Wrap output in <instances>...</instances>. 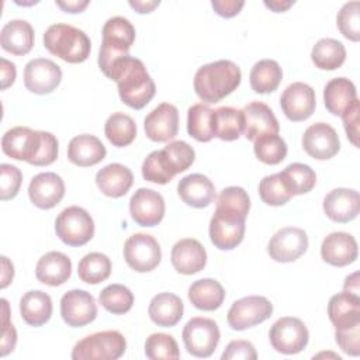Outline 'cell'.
<instances>
[{
  "label": "cell",
  "mask_w": 360,
  "mask_h": 360,
  "mask_svg": "<svg viewBox=\"0 0 360 360\" xmlns=\"http://www.w3.org/2000/svg\"><path fill=\"white\" fill-rule=\"evenodd\" d=\"M187 352L194 357H210L219 343V328L214 319L195 316L191 318L181 332Z\"/></svg>",
  "instance_id": "cell-8"
},
{
  "label": "cell",
  "mask_w": 360,
  "mask_h": 360,
  "mask_svg": "<svg viewBox=\"0 0 360 360\" xmlns=\"http://www.w3.org/2000/svg\"><path fill=\"white\" fill-rule=\"evenodd\" d=\"M259 195L263 202L271 207L284 205L292 197L280 173L264 176L259 183Z\"/></svg>",
  "instance_id": "cell-45"
},
{
  "label": "cell",
  "mask_w": 360,
  "mask_h": 360,
  "mask_svg": "<svg viewBox=\"0 0 360 360\" xmlns=\"http://www.w3.org/2000/svg\"><path fill=\"white\" fill-rule=\"evenodd\" d=\"M245 229L246 217L215 208L210 221V239L215 248L221 250H232L243 240Z\"/></svg>",
  "instance_id": "cell-10"
},
{
  "label": "cell",
  "mask_w": 360,
  "mask_h": 360,
  "mask_svg": "<svg viewBox=\"0 0 360 360\" xmlns=\"http://www.w3.org/2000/svg\"><path fill=\"white\" fill-rule=\"evenodd\" d=\"M1 63V89L6 90L7 87H10L17 76V70H15V65L10 60H7L6 58L0 59Z\"/></svg>",
  "instance_id": "cell-56"
},
{
  "label": "cell",
  "mask_w": 360,
  "mask_h": 360,
  "mask_svg": "<svg viewBox=\"0 0 360 360\" xmlns=\"http://www.w3.org/2000/svg\"><path fill=\"white\" fill-rule=\"evenodd\" d=\"M304 150L316 160L333 158L340 149L339 135L335 128L326 122L309 125L302 135Z\"/></svg>",
  "instance_id": "cell-17"
},
{
  "label": "cell",
  "mask_w": 360,
  "mask_h": 360,
  "mask_svg": "<svg viewBox=\"0 0 360 360\" xmlns=\"http://www.w3.org/2000/svg\"><path fill=\"white\" fill-rule=\"evenodd\" d=\"M34 28L25 20H11L0 31V44L6 52L27 55L34 46Z\"/></svg>",
  "instance_id": "cell-30"
},
{
  "label": "cell",
  "mask_w": 360,
  "mask_h": 360,
  "mask_svg": "<svg viewBox=\"0 0 360 360\" xmlns=\"http://www.w3.org/2000/svg\"><path fill=\"white\" fill-rule=\"evenodd\" d=\"M145 354L150 360L179 359L180 352L177 342L167 333H152L145 342Z\"/></svg>",
  "instance_id": "cell-46"
},
{
  "label": "cell",
  "mask_w": 360,
  "mask_h": 360,
  "mask_svg": "<svg viewBox=\"0 0 360 360\" xmlns=\"http://www.w3.org/2000/svg\"><path fill=\"white\" fill-rule=\"evenodd\" d=\"M280 105L290 121H305L314 114L316 107L315 90L307 83L294 82L283 91Z\"/></svg>",
  "instance_id": "cell-14"
},
{
  "label": "cell",
  "mask_w": 360,
  "mask_h": 360,
  "mask_svg": "<svg viewBox=\"0 0 360 360\" xmlns=\"http://www.w3.org/2000/svg\"><path fill=\"white\" fill-rule=\"evenodd\" d=\"M170 262L177 273L191 276L201 271L205 267L207 252L197 239H180L172 248Z\"/></svg>",
  "instance_id": "cell-22"
},
{
  "label": "cell",
  "mask_w": 360,
  "mask_h": 360,
  "mask_svg": "<svg viewBox=\"0 0 360 360\" xmlns=\"http://www.w3.org/2000/svg\"><path fill=\"white\" fill-rule=\"evenodd\" d=\"M323 211L335 222L346 224L353 221L360 211L359 191L345 187L329 191L323 198Z\"/></svg>",
  "instance_id": "cell-23"
},
{
  "label": "cell",
  "mask_w": 360,
  "mask_h": 360,
  "mask_svg": "<svg viewBox=\"0 0 360 360\" xmlns=\"http://www.w3.org/2000/svg\"><path fill=\"white\" fill-rule=\"evenodd\" d=\"M1 269H3V271H1V284H0V287L6 288L14 277L13 263L6 256H1Z\"/></svg>",
  "instance_id": "cell-58"
},
{
  "label": "cell",
  "mask_w": 360,
  "mask_h": 360,
  "mask_svg": "<svg viewBox=\"0 0 360 360\" xmlns=\"http://www.w3.org/2000/svg\"><path fill=\"white\" fill-rule=\"evenodd\" d=\"M124 259L132 270L148 273L159 266L162 250L152 235L134 233L124 243Z\"/></svg>",
  "instance_id": "cell-12"
},
{
  "label": "cell",
  "mask_w": 360,
  "mask_h": 360,
  "mask_svg": "<svg viewBox=\"0 0 360 360\" xmlns=\"http://www.w3.org/2000/svg\"><path fill=\"white\" fill-rule=\"evenodd\" d=\"M129 212L138 225L152 228L165 217V200L158 191L141 187L129 200Z\"/></svg>",
  "instance_id": "cell-18"
},
{
  "label": "cell",
  "mask_w": 360,
  "mask_h": 360,
  "mask_svg": "<svg viewBox=\"0 0 360 360\" xmlns=\"http://www.w3.org/2000/svg\"><path fill=\"white\" fill-rule=\"evenodd\" d=\"M143 129L153 142L173 139L179 131V110L170 103L159 104L145 117Z\"/></svg>",
  "instance_id": "cell-19"
},
{
  "label": "cell",
  "mask_w": 360,
  "mask_h": 360,
  "mask_svg": "<svg viewBox=\"0 0 360 360\" xmlns=\"http://www.w3.org/2000/svg\"><path fill=\"white\" fill-rule=\"evenodd\" d=\"M212 112L208 104H194L187 111V132L198 142H210L212 135Z\"/></svg>",
  "instance_id": "cell-40"
},
{
  "label": "cell",
  "mask_w": 360,
  "mask_h": 360,
  "mask_svg": "<svg viewBox=\"0 0 360 360\" xmlns=\"http://www.w3.org/2000/svg\"><path fill=\"white\" fill-rule=\"evenodd\" d=\"M309 333L300 318L283 316L277 319L270 330L269 340L273 349L283 354H297L308 345Z\"/></svg>",
  "instance_id": "cell-9"
},
{
  "label": "cell",
  "mask_w": 360,
  "mask_h": 360,
  "mask_svg": "<svg viewBox=\"0 0 360 360\" xmlns=\"http://www.w3.org/2000/svg\"><path fill=\"white\" fill-rule=\"evenodd\" d=\"M1 150L11 159L34 166H48L56 160L59 149L53 134L34 131L28 127H14L3 135Z\"/></svg>",
  "instance_id": "cell-1"
},
{
  "label": "cell",
  "mask_w": 360,
  "mask_h": 360,
  "mask_svg": "<svg viewBox=\"0 0 360 360\" xmlns=\"http://www.w3.org/2000/svg\"><path fill=\"white\" fill-rule=\"evenodd\" d=\"M280 174L292 195L307 194L316 184L315 172L304 163H291L283 172H280Z\"/></svg>",
  "instance_id": "cell-42"
},
{
  "label": "cell",
  "mask_w": 360,
  "mask_h": 360,
  "mask_svg": "<svg viewBox=\"0 0 360 360\" xmlns=\"http://www.w3.org/2000/svg\"><path fill=\"white\" fill-rule=\"evenodd\" d=\"M343 291L346 292H350V294H354V295H359L360 297V281H359V271H354L352 273L350 276H347L345 278V283H343Z\"/></svg>",
  "instance_id": "cell-59"
},
{
  "label": "cell",
  "mask_w": 360,
  "mask_h": 360,
  "mask_svg": "<svg viewBox=\"0 0 360 360\" xmlns=\"http://www.w3.org/2000/svg\"><path fill=\"white\" fill-rule=\"evenodd\" d=\"M294 3H295L294 0H270V1L266 0L264 6L274 13H283V11H287Z\"/></svg>",
  "instance_id": "cell-61"
},
{
  "label": "cell",
  "mask_w": 360,
  "mask_h": 360,
  "mask_svg": "<svg viewBox=\"0 0 360 360\" xmlns=\"http://www.w3.org/2000/svg\"><path fill=\"white\" fill-rule=\"evenodd\" d=\"M245 129L243 111L233 107H219L212 112V135L221 141H235Z\"/></svg>",
  "instance_id": "cell-35"
},
{
  "label": "cell",
  "mask_w": 360,
  "mask_h": 360,
  "mask_svg": "<svg viewBox=\"0 0 360 360\" xmlns=\"http://www.w3.org/2000/svg\"><path fill=\"white\" fill-rule=\"evenodd\" d=\"M179 197L190 207L205 208L215 198L214 183L201 173L184 176L177 184Z\"/></svg>",
  "instance_id": "cell-25"
},
{
  "label": "cell",
  "mask_w": 360,
  "mask_h": 360,
  "mask_svg": "<svg viewBox=\"0 0 360 360\" xmlns=\"http://www.w3.org/2000/svg\"><path fill=\"white\" fill-rule=\"evenodd\" d=\"M22 173L17 166L1 163L0 165V198L3 201L14 198L21 187Z\"/></svg>",
  "instance_id": "cell-50"
},
{
  "label": "cell",
  "mask_w": 360,
  "mask_h": 360,
  "mask_svg": "<svg viewBox=\"0 0 360 360\" xmlns=\"http://www.w3.org/2000/svg\"><path fill=\"white\" fill-rule=\"evenodd\" d=\"M3 304V315H1V343H0V356L4 357L10 352L14 350L17 343V330L14 325L10 322L8 315V302L6 298L1 300Z\"/></svg>",
  "instance_id": "cell-52"
},
{
  "label": "cell",
  "mask_w": 360,
  "mask_h": 360,
  "mask_svg": "<svg viewBox=\"0 0 360 360\" xmlns=\"http://www.w3.org/2000/svg\"><path fill=\"white\" fill-rule=\"evenodd\" d=\"M356 98V86L346 77H335L323 89L325 107L333 115H342Z\"/></svg>",
  "instance_id": "cell-34"
},
{
  "label": "cell",
  "mask_w": 360,
  "mask_h": 360,
  "mask_svg": "<svg viewBox=\"0 0 360 360\" xmlns=\"http://www.w3.org/2000/svg\"><path fill=\"white\" fill-rule=\"evenodd\" d=\"M62 80V69L51 59L35 58L24 68V84L35 94L52 93Z\"/></svg>",
  "instance_id": "cell-16"
},
{
  "label": "cell",
  "mask_w": 360,
  "mask_h": 360,
  "mask_svg": "<svg viewBox=\"0 0 360 360\" xmlns=\"http://www.w3.org/2000/svg\"><path fill=\"white\" fill-rule=\"evenodd\" d=\"M55 232L65 245L83 246L94 235V221L84 208L70 205L56 217Z\"/></svg>",
  "instance_id": "cell-7"
},
{
  "label": "cell",
  "mask_w": 360,
  "mask_h": 360,
  "mask_svg": "<svg viewBox=\"0 0 360 360\" xmlns=\"http://www.w3.org/2000/svg\"><path fill=\"white\" fill-rule=\"evenodd\" d=\"M44 46L68 63L84 62L91 51L87 34L69 24H52L44 34Z\"/></svg>",
  "instance_id": "cell-4"
},
{
  "label": "cell",
  "mask_w": 360,
  "mask_h": 360,
  "mask_svg": "<svg viewBox=\"0 0 360 360\" xmlns=\"http://www.w3.org/2000/svg\"><path fill=\"white\" fill-rule=\"evenodd\" d=\"M134 183L132 172L121 163H110L96 174V184L100 191L111 198L125 195Z\"/></svg>",
  "instance_id": "cell-29"
},
{
  "label": "cell",
  "mask_w": 360,
  "mask_h": 360,
  "mask_svg": "<svg viewBox=\"0 0 360 360\" xmlns=\"http://www.w3.org/2000/svg\"><path fill=\"white\" fill-rule=\"evenodd\" d=\"M328 316L335 329H346L360 323V297L342 291L330 297Z\"/></svg>",
  "instance_id": "cell-26"
},
{
  "label": "cell",
  "mask_w": 360,
  "mask_h": 360,
  "mask_svg": "<svg viewBox=\"0 0 360 360\" xmlns=\"http://www.w3.org/2000/svg\"><path fill=\"white\" fill-rule=\"evenodd\" d=\"M335 339L346 354L354 357L360 354V323L346 329H336Z\"/></svg>",
  "instance_id": "cell-51"
},
{
  "label": "cell",
  "mask_w": 360,
  "mask_h": 360,
  "mask_svg": "<svg viewBox=\"0 0 360 360\" xmlns=\"http://www.w3.org/2000/svg\"><path fill=\"white\" fill-rule=\"evenodd\" d=\"M65 195V183L62 177L53 172L38 173L28 186V197L31 202L41 210H51L60 202Z\"/></svg>",
  "instance_id": "cell-20"
},
{
  "label": "cell",
  "mask_w": 360,
  "mask_h": 360,
  "mask_svg": "<svg viewBox=\"0 0 360 360\" xmlns=\"http://www.w3.org/2000/svg\"><path fill=\"white\" fill-rule=\"evenodd\" d=\"M60 315L72 328L89 325L97 316L96 300L86 290H70L60 298Z\"/></svg>",
  "instance_id": "cell-15"
},
{
  "label": "cell",
  "mask_w": 360,
  "mask_h": 360,
  "mask_svg": "<svg viewBox=\"0 0 360 360\" xmlns=\"http://www.w3.org/2000/svg\"><path fill=\"white\" fill-rule=\"evenodd\" d=\"M281 79L283 70L273 59H262L256 62L249 75L250 87L259 94H269L277 90Z\"/></svg>",
  "instance_id": "cell-36"
},
{
  "label": "cell",
  "mask_w": 360,
  "mask_h": 360,
  "mask_svg": "<svg viewBox=\"0 0 360 360\" xmlns=\"http://www.w3.org/2000/svg\"><path fill=\"white\" fill-rule=\"evenodd\" d=\"M336 24L345 38L357 42L360 39V3L349 1L343 4L338 13Z\"/></svg>",
  "instance_id": "cell-48"
},
{
  "label": "cell",
  "mask_w": 360,
  "mask_h": 360,
  "mask_svg": "<svg viewBox=\"0 0 360 360\" xmlns=\"http://www.w3.org/2000/svg\"><path fill=\"white\" fill-rule=\"evenodd\" d=\"M273 314V304L263 295H248L236 300L226 315L228 325L233 330H245L256 326Z\"/></svg>",
  "instance_id": "cell-11"
},
{
  "label": "cell",
  "mask_w": 360,
  "mask_h": 360,
  "mask_svg": "<svg viewBox=\"0 0 360 360\" xmlns=\"http://www.w3.org/2000/svg\"><path fill=\"white\" fill-rule=\"evenodd\" d=\"M162 160L167 172L174 177L177 173L186 172L195 159V152L184 141H173L160 150Z\"/></svg>",
  "instance_id": "cell-39"
},
{
  "label": "cell",
  "mask_w": 360,
  "mask_h": 360,
  "mask_svg": "<svg viewBox=\"0 0 360 360\" xmlns=\"http://www.w3.org/2000/svg\"><path fill=\"white\" fill-rule=\"evenodd\" d=\"M211 6L218 15H221L224 18H231L240 13L242 7L245 6V1H242V0H212Z\"/></svg>",
  "instance_id": "cell-55"
},
{
  "label": "cell",
  "mask_w": 360,
  "mask_h": 360,
  "mask_svg": "<svg viewBox=\"0 0 360 360\" xmlns=\"http://www.w3.org/2000/svg\"><path fill=\"white\" fill-rule=\"evenodd\" d=\"M245 129L243 135L248 141H255L263 135H277L280 131L278 121L271 108L262 103L253 101L243 107Z\"/></svg>",
  "instance_id": "cell-21"
},
{
  "label": "cell",
  "mask_w": 360,
  "mask_h": 360,
  "mask_svg": "<svg viewBox=\"0 0 360 360\" xmlns=\"http://www.w3.org/2000/svg\"><path fill=\"white\" fill-rule=\"evenodd\" d=\"M105 76L117 83L121 101L134 110L143 108L155 96V82L138 58L127 55L115 60Z\"/></svg>",
  "instance_id": "cell-2"
},
{
  "label": "cell",
  "mask_w": 360,
  "mask_h": 360,
  "mask_svg": "<svg viewBox=\"0 0 360 360\" xmlns=\"http://www.w3.org/2000/svg\"><path fill=\"white\" fill-rule=\"evenodd\" d=\"M142 176L146 181L156 184H166L173 179L162 160L160 150H153L145 158L142 163Z\"/></svg>",
  "instance_id": "cell-49"
},
{
  "label": "cell",
  "mask_w": 360,
  "mask_h": 360,
  "mask_svg": "<svg viewBox=\"0 0 360 360\" xmlns=\"http://www.w3.org/2000/svg\"><path fill=\"white\" fill-rule=\"evenodd\" d=\"M104 134L110 143L117 148H124L134 142L136 136V124L128 114L120 111L112 112L104 124Z\"/></svg>",
  "instance_id": "cell-38"
},
{
  "label": "cell",
  "mask_w": 360,
  "mask_h": 360,
  "mask_svg": "<svg viewBox=\"0 0 360 360\" xmlns=\"http://www.w3.org/2000/svg\"><path fill=\"white\" fill-rule=\"evenodd\" d=\"M242 73L236 63L221 59L202 65L194 75V91L200 100L212 104L229 96L240 84Z\"/></svg>",
  "instance_id": "cell-3"
},
{
  "label": "cell",
  "mask_w": 360,
  "mask_h": 360,
  "mask_svg": "<svg viewBox=\"0 0 360 360\" xmlns=\"http://www.w3.org/2000/svg\"><path fill=\"white\" fill-rule=\"evenodd\" d=\"M20 312L27 325L42 326L51 319L52 300L41 290L28 291L20 300Z\"/></svg>",
  "instance_id": "cell-32"
},
{
  "label": "cell",
  "mask_w": 360,
  "mask_h": 360,
  "mask_svg": "<svg viewBox=\"0 0 360 360\" xmlns=\"http://www.w3.org/2000/svg\"><path fill=\"white\" fill-rule=\"evenodd\" d=\"M190 302L201 311H215L225 300L222 284L214 278H200L188 287Z\"/></svg>",
  "instance_id": "cell-33"
},
{
  "label": "cell",
  "mask_w": 360,
  "mask_h": 360,
  "mask_svg": "<svg viewBox=\"0 0 360 360\" xmlns=\"http://www.w3.org/2000/svg\"><path fill=\"white\" fill-rule=\"evenodd\" d=\"M357 242L347 232H332L322 240L321 256L330 266L343 267L357 259Z\"/></svg>",
  "instance_id": "cell-24"
},
{
  "label": "cell",
  "mask_w": 360,
  "mask_h": 360,
  "mask_svg": "<svg viewBox=\"0 0 360 360\" xmlns=\"http://www.w3.org/2000/svg\"><path fill=\"white\" fill-rule=\"evenodd\" d=\"M127 349L125 338L118 330L91 333L79 340L73 350V360H117Z\"/></svg>",
  "instance_id": "cell-6"
},
{
  "label": "cell",
  "mask_w": 360,
  "mask_h": 360,
  "mask_svg": "<svg viewBox=\"0 0 360 360\" xmlns=\"http://www.w3.org/2000/svg\"><path fill=\"white\" fill-rule=\"evenodd\" d=\"M222 360H256L257 353L255 346L249 340H232L225 347L222 356Z\"/></svg>",
  "instance_id": "cell-53"
},
{
  "label": "cell",
  "mask_w": 360,
  "mask_h": 360,
  "mask_svg": "<svg viewBox=\"0 0 360 360\" xmlns=\"http://www.w3.org/2000/svg\"><path fill=\"white\" fill-rule=\"evenodd\" d=\"M103 41L98 52V68L107 75L112 63L128 55L134 41L135 28L128 18L115 15L103 25Z\"/></svg>",
  "instance_id": "cell-5"
},
{
  "label": "cell",
  "mask_w": 360,
  "mask_h": 360,
  "mask_svg": "<svg viewBox=\"0 0 360 360\" xmlns=\"http://www.w3.org/2000/svg\"><path fill=\"white\" fill-rule=\"evenodd\" d=\"M308 249L307 232L297 226L278 229L267 243L269 256L278 263H291Z\"/></svg>",
  "instance_id": "cell-13"
},
{
  "label": "cell",
  "mask_w": 360,
  "mask_h": 360,
  "mask_svg": "<svg viewBox=\"0 0 360 360\" xmlns=\"http://www.w3.org/2000/svg\"><path fill=\"white\" fill-rule=\"evenodd\" d=\"M184 305L179 295L173 292L156 294L148 307L149 318L153 323L162 328H172L183 318Z\"/></svg>",
  "instance_id": "cell-31"
},
{
  "label": "cell",
  "mask_w": 360,
  "mask_h": 360,
  "mask_svg": "<svg viewBox=\"0 0 360 360\" xmlns=\"http://www.w3.org/2000/svg\"><path fill=\"white\" fill-rule=\"evenodd\" d=\"M215 208L248 217L250 210V198L245 188L238 186H229L224 188L217 197Z\"/></svg>",
  "instance_id": "cell-47"
},
{
  "label": "cell",
  "mask_w": 360,
  "mask_h": 360,
  "mask_svg": "<svg viewBox=\"0 0 360 360\" xmlns=\"http://www.w3.org/2000/svg\"><path fill=\"white\" fill-rule=\"evenodd\" d=\"M311 59L321 70L339 69L346 59L345 45L333 38H322L314 45Z\"/></svg>",
  "instance_id": "cell-37"
},
{
  "label": "cell",
  "mask_w": 360,
  "mask_h": 360,
  "mask_svg": "<svg viewBox=\"0 0 360 360\" xmlns=\"http://www.w3.org/2000/svg\"><path fill=\"white\" fill-rule=\"evenodd\" d=\"M56 6L60 10H63L65 13L75 14V13H82L89 6V1L87 0H73V1H70V0H68V1L58 0Z\"/></svg>",
  "instance_id": "cell-57"
},
{
  "label": "cell",
  "mask_w": 360,
  "mask_h": 360,
  "mask_svg": "<svg viewBox=\"0 0 360 360\" xmlns=\"http://www.w3.org/2000/svg\"><path fill=\"white\" fill-rule=\"evenodd\" d=\"M79 278L87 284H98L111 274V262L107 255L100 252L87 253L77 266Z\"/></svg>",
  "instance_id": "cell-41"
},
{
  "label": "cell",
  "mask_w": 360,
  "mask_h": 360,
  "mask_svg": "<svg viewBox=\"0 0 360 360\" xmlns=\"http://www.w3.org/2000/svg\"><path fill=\"white\" fill-rule=\"evenodd\" d=\"M101 307L115 315L127 314L134 305L132 291L122 284H110L104 287L98 295Z\"/></svg>",
  "instance_id": "cell-43"
},
{
  "label": "cell",
  "mask_w": 360,
  "mask_h": 360,
  "mask_svg": "<svg viewBox=\"0 0 360 360\" xmlns=\"http://www.w3.org/2000/svg\"><path fill=\"white\" fill-rule=\"evenodd\" d=\"M160 4V1L158 0H155V1H149V0H146V1H142V0H135V1H129V6L135 10V11H138V13H141V14H146V13H150V11H153V8H156Z\"/></svg>",
  "instance_id": "cell-60"
},
{
  "label": "cell",
  "mask_w": 360,
  "mask_h": 360,
  "mask_svg": "<svg viewBox=\"0 0 360 360\" xmlns=\"http://www.w3.org/2000/svg\"><path fill=\"white\" fill-rule=\"evenodd\" d=\"M359 114H360V101L356 98L340 115L343 120V127L349 141L359 148Z\"/></svg>",
  "instance_id": "cell-54"
},
{
  "label": "cell",
  "mask_w": 360,
  "mask_h": 360,
  "mask_svg": "<svg viewBox=\"0 0 360 360\" xmlns=\"http://www.w3.org/2000/svg\"><path fill=\"white\" fill-rule=\"evenodd\" d=\"M107 155L103 142L90 134H82L70 139L68 145V159L79 167H89L100 163Z\"/></svg>",
  "instance_id": "cell-28"
},
{
  "label": "cell",
  "mask_w": 360,
  "mask_h": 360,
  "mask_svg": "<svg viewBox=\"0 0 360 360\" xmlns=\"http://www.w3.org/2000/svg\"><path fill=\"white\" fill-rule=\"evenodd\" d=\"M72 274V262L62 252L45 253L35 266V277L42 284L56 287L62 285L69 280Z\"/></svg>",
  "instance_id": "cell-27"
},
{
  "label": "cell",
  "mask_w": 360,
  "mask_h": 360,
  "mask_svg": "<svg viewBox=\"0 0 360 360\" xmlns=\"http://www.w3.org/2000/svg\"><path fill=\"white\" fill-rule=\"evenodd\" d=\"M253 143V152L262 163L278 165L287 156V143L278 135H263Z\"/></svg>",
  "instance_id": "cell-44"
}]
</instances>
